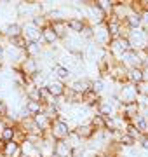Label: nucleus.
<instances>
[{
	"label": "nucleus",
	"mask_w": 148,
	"mask_h": 157,
	"mask_svg": "<svg viewBox=\"0 0 148 157\" xmlns=\"http://www.w3.org/2000/svg\"><path fill=\"white\" fill-rule=\"evenodd\" d=\"M143 80H145V77H143V68H129L127 70V82L129 84H141Z\"/></svg>",
	"instance_id": "22"
},
{
	"label": "nucleus",
	"mask_w": 148,
	"mask_h": 157,
	"mask_svg": "<svg viewBox=\"0 0 148 157\" xmlns=\"http://www.w3.org/2000/svg\"><path fill=\"white\" fill-rule=\"evenodd\" d=\"M54 157H75L77 152L72 148L66 140H61V141H54Z\"/></svg>",
	"instance_id": "8"
},
{
	"label": "nucleus",
	"mask_w": 148,
	"mask_h": 157,
	"mask_svg": "<svg viewBox=\"0 0 148 157\" xmlns=\"http://www.w3.org/2000/svg\"><path fill=\"white\" fill-rule=\"evenodd\" d=\"M42 44L40 42H28L26 44V49H24V54L28 58H33V59H37V58L42 54Z\"/></svg>",
	"instance_id": "24"
},
{
	"label": "nucleus",
	"mask_w": 148,
	"mask_h": 157,
	"mask_svg": "<svg viewBox=\"0 0 148 157\" xmlns=\"http://www.w3.org/2000/svg\"><path fill=\"white\" fill-rule=\"evenodd\" d=\"M21 32L26 42H40V28L35 26L31 21H24L21 25Z\"/></svg>",
	"instance_id": "6"
},
{
	"label": "nucleus",
	"mask_w": 148,
	"mask_h": 157,
	"mask_svg": "<svg viewBox=\"0 0 148 157\" xmlns=\"http://www.w3.org/2000/svg\"><path fill=\"white\" fill-rule=\"evenodd\" d=\"M110 33L106 26L105 25H99V26H94V33H92V42L98 45V47H101V49H106L110 44Z\"/></svg>",
	"instance_id": "5"
},
{
	"label": "nucleus",
	"mask_w": 148,
	"mask_h": 157,
	"mask_svg": "<svg viewBox=\"0 0 148 157\" xmlns=\"http://www.w3.org/2000/svg\"><path fill=\"white\" fill-rule=\"evenodd\" d=\"M2 40H4V35H2V32H0V44H2Z\"/></svg>",
	"instance_id": "40"
},
{
	"label": "nucleus",
	"mask_w": 148,
	"mask_h": 157,
	"mask_svg": "<svg viewBox=\"0 0 148 157\" xmlns=\"http://www.w3.org/2000/svg\"><path fill=\"white\" fill-rule=\"evenodd\" d=\"M9 113V108H7V103L2 98H0V117H4V115H7Z\"/></svg>",
	"instance_id": "35"
},
{
	"label": "nucleus",
	"mask_w": 148,
	"mask_h": 157,
	"mask_svg": "<svg viewBox=\"0 0 148 157\" xmlns=\"http://www.w3.org/2000/svg\"><path fill=\"white\" fill-rule=\"evenodd\" d=\"M117 94V100L122 105H127V103H136L139 100V94H138V87L134 84H129V82H124L120 84L119 91L115 93Z\"/></svg>",
	"instance_id": "2"
},
{
	"label": "nucleus",
	"mask_w": 148,
	"mask_h": 157,
	"mask_svg": "<svg viewBox=\"0 0 148 157\" xmlns=\"http://www.w3.org/2000/svg\"><path fill=\"white\" fill-rule=\"evenodd\" d=\"M4 128H6V122H4V119L0 117V133L4 131Z\"/></svg>",
	"instance_id": "38"
},
{
	"label": "nucleus",
	"mask_w": 148,
	"mask_h": 157,
	"mask_svg": "<svg viewBox=\"0 0 148 157\" xmlns=\"http://www.w3.org/2000/svg\"><path fill=\"white\" fill-rule=\"evenodd\" d=\"M139 16H141V28H146L148 30V9L139 12Z\"/></svg>",
	"instance_id": "34"
},
{
	"label": "nucleus",
	"mask_w": 148,
	"mask_h": 157,
	"mask_svg": "<svg viewBox=\"0 0 148 157\" xmlns=\"http://www.w3.org/2000/svg\"><path fill=\"white\" fill-rule=\"evenodd\" d=\"M91 89L96 93V94L101 96L103 89H105V80L103 78H96V80H91Z\"/></svg>",
	"instance_id": "32"
},
{
	"label": "nucleus",
	"mask_w": 148,
	"mask_h": 157,
	"mask_svg": "<svg viewBox=\"0 0 148 157\" xmlns=\"http://www.w3.org/2000/svg\"><path fill=\"white\" fill-rule=\"evenodd\" d=\"M94 157H110L108 154H94Z\"/></svg>",
	"instance_id": "39"
},
{
	"label": "nucleus",
	"mask_w": 148,
	"mask_h": 157,
	"mask_svg": "<svg viewBox=\"0 0 148 157\" xmlns=\"http://www.w3.org/2000/svg\"><path fill=\"white\" fill-rule=\"evenodd\" d=\"M2 154L4 157H23L21 152V145L17 141H7L2 145Z\"/></svg>",
	"instance_id": "13"
},
{
	"label": "nucleus",
	"mask_w": 148,
	"mask_h": 157,
	"mask_svg": "<svg viewBox=\"0 0 148 157\" xmlns=\"http://www.w3.org/2000/svg\"><path fill=\"white\" fill-rule=\"evenodd\" d=\"M57 42L56 33L52 32L51 25H46L44 28L40 30V44H46V45H54Z\"/></svg>",
	"instance_id": "14"
},
{
	"label": "nucleus",
	"mask_w": 148,
	"mask_h": 157,
	"mask_svg": "<svg viewBox=\"0 0 148 157\" xmlns=\"http://www.w3.org/2000/svg\"><path fill=\"white\" fill-rule=\"evenodd\" d=\"M31 119H33V122L37 124V128H39L42 133H47V131H49V126H51L52 121H49V119H47V115L44 112H40V113H37V115H33Z\"/></svg>",
	"instance_id": "23"
},
{
	"label": "nucleus",
	"mask_w": 148,
	"mask_h": 157,
	"mask_svg": "<svg viewBox=\"0 0 148 157\" xmlns=\"http://www.w3.org/2000/svg\"><path fill=\"white\" fill-rule=\"evenodd\" d=\"M134 128H136V131L139 133V135H148V119L145 117V115H141V113H138L134 119H131V122Z\"/></svg>",
	"instance_id": "20"
},
{
	"label": "nucleus",
	"mask_w": 148,
	"mask_h": 157,
	"mask_svg": "<svg viewBox=\"0 0 148 157\" xmlns=\"http://www.w3.org/2000/svg\"><path fill=\"white\" fill-rule=\"evenodd\" d=\"M52 73H54V78L56 80H59V82H68L70 78H72V72H70L68 68H65V67H61L59 63H54L52 65Z\"/></svg>",
	"instance_id": "16"
},
{
	"label": "nucleus",
	"mask_w": 148,
	"mask_h": 157,
	"mask_svg": "<svg viewBox=\"0 0 148 157\" xmlns=\"http://www.w3.org/2000/svg\"><path fill=\"white\" fill-rule=\"evenodd\" d=\"M9 42V45H12V47H16V49H19V51H24L26 49V40H24V37L21 35V37H16V39H11V40H7Z\"/></svg>",
	"instance_id": "30"
},
{
	"label": "nucleus",
	"mask_w": 148,
	"mask_h": 157,
	"mask_svg": "<svg viewBox=\"0 0 148 157\" xmlns=\"http://www.w3.org/2000/svg\"><path fill=\"white\" fill-rule=\"evenodd\" d=\"M131 49V45H129V40H127V37H120V39H113L110 40L108 47H106V51H108L110 54L115 58V59H119L124 52H127V51Z\"/></svg>",
	"instance_id": "4"
},
{
	"label": "nucleus",
	"mask_w": 148,
	"mask_h": 157,
	"mask_svg": "<svg viewBox=\"0 0 148 157\" xmlns=\"http://www.w3.org/2000/svg\"><path fill=\"white\" fill-rule=\"evenodd\" d=\"M138 94H139V98H143V100H148V80H143L141 84H138Z\"/></svg>",
	"instance_id": "33"
},
{
	"label": "nucleus",
	"mask_w": 148,
	"mask_h": 157,
	"mask_svg": "<svg viewBox=\"0 0 148 157\" xmlns=\"http://www.w3.org/2000/svg\"><path fill=\"white\" fill-rule=\"evenodd\" d=\"M49 25H51L52 32L56 33L57 40H65L66 37H68V26H66V21H49Z\"/></svg>",
	"instance_id": "17"
},
{
	"label": "nucleus",
	"mask_w": 148,
	"mask_h": 157,
	"mask_svg": "<svg viewBox=\"0 0 148 157\" xmlns=\"http://www.w3.org/2000/svg\"><path fill=\"white\" fill-rule=\"evenodd\" d=\"M4 56H6V45L0 44V61H4Z\"/></svg>",
	"instance_id": "37"
},
{
	"label": "nucleus",
	"mask_w": 148,
	"mask_h": 157,
	"mask_svg": "<svg viewBox=\"0 0 148 157\" xmlns=\"http://www.w3.org/2000/svg\"><path fill=\"white\" fill-rule=\"evenodd\" d=\"M66 26H68V32L80 35L82 28L86 26V17H68L66 19Z\"/></svg>",
	"instance_id": "18"
},
{
	"label": "nucleus",
	"mask_w": 148,
	"mask_h": 157,
	"mask_svg": "<svg viewBox=\"0 0 148 157\" xmlns=\"http://www.w3.org/2000/svg\"><path fill=\"white\" fill-rule=\"evenodd\" d=\"M72 133V126L66 119L63 117V113L57 115V119H54L49 126V131H47V135L51 136L54 141H61V140H66Z\"/></svg>",
	"instance_id": "1"
},
{
	"label": "nucleus",
	"mask_w": 148,
	"mask_h": 157,
	"mask_svg": "<svg viewBox=\"0 0 148 157\" xmlns=\"http://www.w3.org/2000/svg\"><path fill=\"white\" fill-rule=\"evenodd\" d=\"M108 75L112 80H115L117 84H124L127 82V68L122 67L120 63H113L108 70Z\"/></svg>",
	"instance_id": "7"
},
{
	"label": "nucleus",
	"mask_w": 148,
	"mask_h": 157,
	"mask_svg": "<svg viewBox=\"0 0 148 157\" xmlns=\"http://www.w3.org/2000/svg\"><path fill=\"white\" fill-rule=\"evenodd\" d=\"M16 126H6V128H4V131L0 133V141H2V143L14 141V136H16Z\"/></svg>",
	"instance_id": "28"
},
{
	"label": "nucleus",
	"mask_w": 148,
	"mask_h": 157,
	"mask_svg": "<svg viewBox=\"0 0 148 157\" xmlns=\"http://www.w3.org/2000/svg\"><path fill=\"white\" fill-rule=\"evenodd\" d=\"M89 124H91L96 133H101V131H106V124H105V117L99 115V113H92L91 119H89Z\"/></svg>",
	"instance_id": "25"
},
{
	"label": "nucleus",
	"mask_w": 148,
	"mask_h": 157,
	"mask_svg": "<svg viewBox=\"0 0 148 157\" xmlns=\"http://www.w3.org/2000/svg\"><path fill=\"white\" fill-rule=\"evenodd\" d=\"M24 110L33 117V115H37V113L42 112V108H44V105L40 103V101H30V100H24Z\"/></svg>",
	"instance_id": "26"
},
{
	"label": "nucleus",
	"mask_w": 148,
	"mask_h": 157,
	"mask_svg": "<svg viewBox=\"0 0 148 157\" xmlns=\"http://www.w3.org/2000/svg\"><path fill=\"white\" fill-rule=\"evenodd\" d=\"M92 33H94V26H91V25L86 21V26L80 32V39L82 40H92Z\"/></svg>",
	"instance_id": "31"
},
{
	"label": "nucleus",
	"mask_w": 148,
	"mask_h": 157,
	"mask_svg": "<svg viewBox=\"0 0 148 157\" xmlns=\"http://www.w3.org/2000/svg\"><path fill=\"white\" fill-rule=\"evenodd\" d=\"M124 26L127 30H136V28H141V16H139V12H134L131 11L127 16L124 17Z\"/></svg>",
	"instance_id": "15"
},
{
	"label": "nucleus",
	"mask_w": 148,
	"mask_h": 157,
	"mask_svg": "<svg viewBox=\"0 0 148 157\" xmlns=\"http://www.w3.org/2000/svg\"><path fill=\"white\" fill-rule=\"evenodd\" d=\"M17 68H19V70H21V72H23L28 78H31L35 73L39 72L40 65H39V61H37V59H33V58H26V59H24V61L21 63Z\"/></svg>",
	"instance_id": "10"
},
{
	"label": "nucleus",
	"mask_w": 148,
	"mask_h": 157,
	"mask_svg": "<svg viewBox=\"0 0 148 157\" xmlns=\"http://www.w3.org/2000/svg\"><path fill=\"white\" fill-rule=\"evenodd\" d=\"M117 63H120V65L125 67L127 70H129V68H143L145 67V59H143L141 52L132 51V49H129L127 52H124V54L117 59Z\"/></svg>",
	"instance_id": "3"
},
{
	"label": "nucleus",
	"mask_w": 148,
	"mask_h": 157,
	"mask_svg": "<svg viewBox=\"0 0 148 157\" xmlns=\"http://www.w3.org/2000/svg\"><path fill=\"white\" fill-rule=\"evenodd\" d=\"M94 4H96V6L99 7L106 16H108V14H112V9H113L115 0H94Z\"/></svg>",
	"instance_id": "29"
},
{
	"label": "nucleus",
	"mask_w": 148,
	"mask_h": 157,
	"mask_svg": "<svg viewBox=\"0 0 148 157\" xmlns=\"http://www.w3.org/2000/svg\"><path fill=\"white\" fill-rule=\"evenodd\" d=\"M139 145H141V148L143 150H146L148 152V135H143V136H139Z\"/></svg>",
	"instance_id": "36"
},
{
	"label": "nucleus",
	"mask_w": 148,
	"mask_h": 157,
	"mask_svg": "<svg viewBox=\"0 0 148 157\" xmlns=\"http://www.w3.org/2000/svg\"><path fill=\"white\" fill-rule=\"evenodd\" d=\"M47 93L52 96V98H63V94H65V91H66V84H63V82H59V80H56V78H52V80H49V84L46 86Z\"/></svg>",
	"instance_id": "11"
},
{
	"label": "nucleus",
	"mask_w": 148,
	"mask_h": 157,
	"mask_svg": "<svg viewBox=\"0 0 148 157\" xmlns=\"http://www.w3.org/2000/svg\"><path fill=\"white\" fill-rule=\"evenodd\" d=\"M73 133L79 136L82 141H84V140H92V136L96 135V131H94V128L89 124V121H87V122L79 124V126H75V128H73Z\"/></svg>",
	"instance_id": "9"
},
{
	"label": "nucleus",
	"mask_w": 148,
	"mask_h": 157,
	"mask_svg": "<svg viewBox=\"0 0 148 157\" xmlns=\"http://www.w3.org/2000/svg\"><path fill=\"white\" fill-rule=\"evenodd\" d=\"M68 89L72 93H75V94L82 96L84 93H87V91L91 89V80H87V78H75L73 82L70 84Z\"/></svg>",
	"instance_id": "12"
},
{
	"label": "nucleus",
	"mask_w": 148,
	"mask_h": 157,
	"mask_svg": "<svg viewBox=\"0 0 148 157\" xmlns=\"http://www.w3.org/2000/svg\"><path fill=\"white\" fill-rule=\"evenodd\" d=\"M99 100H101V96L96 94L92 89H89L87 93H84V94L80 96L82 105H86V107H89V108H96V105L99 103Z\"/></svg>",
	"instance_id": "19"
},
{
	"label": "nucleus",
	"mask_w": 148,
	"mask_h": 157,
	"mask_svg": "<svg viewBox=\"0 0 148 157\" xmlns=\"http://www.w3.org/2000/svg\"><path fill=\"white\" fill-rule=\"evenodd\" d=\"M117 143H119L120 148H132L136 145V140L132 136H129L127 133H120L119 138H117Z\"/></svg>",
	"instance_id": "27"
},
{
	"label": "nucleus",
	"mask_w": 148,
	"mask_h": 157,
	"mask_svg": "<svg viewBox=\"0 0 148 157\" xmlns=\"http://www.w3.org/2000/svg\"><path fill=\"white\" fill-rule=\"evenodd\" d=\"M21 25L19 23H9L6 28L2 30V35H4V39L11 40V39H16V37H21Z\"/></svg>",
	"instance_id": "21"
}]
</instances>
